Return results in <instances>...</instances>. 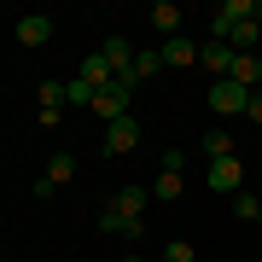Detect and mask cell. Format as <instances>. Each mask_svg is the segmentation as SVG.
<instances>
[{"mask_svg": "<svg viewBox=\"0 0 262 262\" xmlns=\"http://www.w3.org/2000/svg\"><path fill=\"white\" fill-rule=\"evenodd\" d=\"M210 192L239 198V192H245V163H239V158H215V163H210Z\"/></svg>", "mask_w": 262, "mask_h": 262, "instance_id": "6da1fadb", "label": "cell"}, {"mask_svg": "<svg viewBox=\"0 0 262 262\" xmlns=\"http://www.w3.org/2000/svg\"><path fill=\"white\" fill-rule=\"evenodd\" d=\"M134 146H140V122H134V117L105 122V158H128Z\"/></svg>", "mask_w": 262, "mask_h": 262, "instance_id": "7a4b0ae2", "label": "cell"}, {"mask_svg": "<svg viewBox=\"0 0 262 262\" xmlns=\"http://www.w3.org/2000/svg\"><path fill=\"white\" fill-rule=\"evenodd\" d=\"M245 99H251V88H239V82H210V111L215 117H233V111H245Z\"/></svg>", "mask_w": 262, "mask_h": 262, "instance_id": "3957f363", "label": "cell"}, {"mask_svg": "<svg viewBox=\"0 0 262 262\" xmlns=\"http://www.w3.org/2000/svg\"><path fill=\"white\" fill-rule=\"evenodd\" d=\"M158 58L169 70H187V64H198V41H187V35H169L163 47H158Z\"/></svg>", "mask_w": 262, "mask_h": 262, "instance_id": "277c9868", "label": "cell"}, {"mask_svg": "<svg viewBox=\"0 0 262 262\" xmlns=\"http://www.w3.org/2000/svg\"><path fill=\"white\" fill-rule=\"evenodd\" d=\"M233 47H227V41H204V47H198V64H210L215 70V82H222V76H233Z\"/></svg>", "mask_w": 262, "mask_h": 262, "instance_id": "5b68a950", "label": "cell"}, {"mask_svg": "<svg viewBox=\"0 0 262 262\" xmlns=\"http://www.w3.org/2000/svg\"><path fill=\"white\" fill-rule=\"evenodd\" d=\"M99 227H105V233H122L128 245H140V239H146V222H140V215H117V210H105V215H99Z\"/></svg>", "mask_w": 262, "mask_h": 262, "instance_id": "8992f818", "label": "cell"}, {"mask_svg": "<svg viewBox=\"0 0 262 262\" xmlns=\"http://www.w3.org/2000/svg\"><path fill=\"white\" fill-rule=\"evenodd\" d=\"M12 35H18V47H47L53 41V18H18Z\"/></svg>", "mask_w": 262, "mask_h": 262, "instance_id": "52a82bcc", "label": "cell"}, {"mask_svg": "<svg viewBox=\"0 0 262 262\" xmlns=\"http://www.w3.org/2000/svg\"><path fill=\"white\" fill-rule=\"evenodd\" d=\"M227 82H239V88H251V94H256V88H262V58H256V53H239Z\"/></svg>", "mask_w": 262, "mask_h": 262, "instance_id": "ba28073f", "label": "cell"}, {"mask_svg": "<svg viewBox=\"0 0 262 262\" xmlns=\"http://www.w3.org/2000/svg\"><path fill=\"white\" fill-rule=\"evenodd\" d=\"M76 76H82V82H88V88H94V94H99V88H105V82H111V76H117V70H111V64H105V58H99V53H88V58H82V64H76Z\"/></svg>", "mask_w": 262, "mask_h": 262, "instance_id": "9c48e42d", "label": "cell"}, {"mask_svg": "<svg viewBox=\"0 0 262 262\" xmlns=\"http://www.w3.org/2000/svg\"><path fill=\"white\" fill-rule=\"evenodd\" d=\"M99 58H105L111 70H128V64H134V47H128L122 35H105V41H99Z\"/></svg>", "mask_w": 262, "mask_h": 262, "instance_id": "30bf717a", "label": "cell"}, {"mask_svg": "<svg viewBox=\"0 0 262 262\" xmlns=\"http://www.w3.org/2000/svg\"><path fill=\"white\" fill-rule=\"evenodd\" d=\"M94 111H99L105 122H117V117H128V99H122V94H117V88H111V82H105V88H99V94H94Z\"/></svg>", "mask_w": 262, "mask_h": 262, "instance_id": "8fae6325", "label": "cell"}, {"mask_svg": "<svg viewBox=\"0 0 262 262\" xmlns=\"http://www.w3.org/2000/svg\"><path fill=\"white\" fill-rule=\"evenodd\" d=\"M58 105H64V82H41V122H47V128L64 117Z\"/></svg>", "mask_w": 262, "mask_h": 262, "instance_id": "7c38bea8", "label": "cell"}, {"mask_svg": "<svg viewBox=\"0 0 262 262\" xmlns=\"http://www.w3.org/2000/svg\"><path fill=\"white\" fill-rule=\"evenodd\" d=\"M151 29H158V35L169 41L181 29V6H169V0H158V6H151Z\"/></svg>", "mask_w": 262, "mask_h": 262, "instance_id": "4fadbf2b", "label": "cell"}, {"mask_svg": "<svg viewBox=\"0 0 262 262\" xmlns=\"http://www.w3.org/2000/svg\"><path fill=\"white\" fill-rule=\"evenodd\" d=\"M146 198H151L146 187H122V192L111 198V210H117V215H140V210H146Z\"/></svg>", "mask_w": 262, "mask_h": 262, "instance_id": "5bb4252c", "label": "cell"}, {"mask_svg": "<svg viewBox=\"0 0 262 262\" xmlns=\"http://www.w3.org/2000/svg\"><path fill=\"white\" fill-rule=\"evenodd\" d=\"M204 158H210V163H215V158H233V134H227L222 122H215V128L204 134Z\"/></svg>", "mask_w": 262, "mask_h": 262, "instance_id": "9a60e30c", "label": "cell"}, {"mask_svg": "<svg viewBox=\"0 0 262 262\" xmlns=\"http://www.w3.org/2000/svg\"><path fill=\"white\" fill-rule=\"evenodd\" d=\"M70 175H76V151H53V158H47V181H53V187H64Z\"/></svg>", "mask_w": 262, "mask_h": 262, "instance_id": "2e32d148", "label": "cell"}, {"mask_svg": "<svg viewBox=\"0 0 262 262\" xmlns=\"http://www.w3.org/2000/svg\"><path fill=\"white\" fill-rule=\"evenodd\" d=\"M181 187H187V181H181L175 169H163V175L151 181V198H163V204H175V198H181Z\"/></svg>", "mask_w": 262, "mask_h": 262, "instance_id": "e0dca14e", "label": "cell"}, {"mask_svg": "<svg viewBox=\"0 0 262 262\" xmlns=\"http://www.w3.org/2000/svg\"><path fill=\"white\" fill-rule=\"evenodd\" d=\"M256 41H262V24H233V35H227V47H233V53H251Z\"/></svg>", "mask_w": 262, "mask_h": 262, "instance_id": "ac0fdd59", "label": "cell"}, {"mask_svg": "<svg viewBox=\"0 0 262 262\" xmlns=\"http://www.w3.org/2000/svg\"><path fill=\"white\" fill-rule=\"evenodd\" d=\"M64 105H76V111H82V105H94V88H88L82 76H70V82H64Z\"/></svg>", "mask_w": 262, "mask_h": 262, "instance_id": "d6986e66", "label": "cell"}, {"mask_svg": "<svg viewBox=\"0 0 262 262\" xmlns=\"http://www.w3.org/2000/svg\"><path fill=\"white\" fill-rule=\"evenodd\" d=\"M233 215H239V222H256V215H262V192H239L233 198Z\"/></svg>", "mask_w": 262, "mask_h": 262, "instance_id": "ffe728a7", "label": "cell"}, {"mask_svg": "<svg viewBox=\"0 0 262 262\" xmlns=\"http://www.w3.org/2000/svg\"><path fill=\"white\" fill-rule=\"evenodd\" d=\"M158 70H163L158 47H151V53H134V76H140V82H146V76H158Z\"/></svg>", "mask_w": 262, "mask_h": 262, "instance_id": "44dd1931", "label": "cell"}, {"mask_svg": "<svg viewBox=\"0 0 262 262\" xmlns=\"http://www.w3.org/2000/svg\"><path fill=\"white\" fill-rule=\"evenodd\" d=\"M163 262H198V251L187 239H169V251H163Z\"/></svg>", "mask_w": 262, "mask_h": 262, "instance_id": "7402d4cb", "label": "cell"}, {"mask_svg": "<svg viewBox=\"0 0 262 262\" xmlns=\"http://www.w3.org/2000/svg\"><path fill=\"white\" fill-rule=\"evenodd\" d=\"M245 117H256V122H262V88H256L251 99H245Z\"/></svg>", "mask_w": 262, "mask_h": 262, "instance_id": "603a6c76", "label": "cell"}, {"mask_svg": "<svg viewBox=\"0 0 262 262\" xmlns=\"http://www.w3.org/2000/svg\"><path fill=\"white\" fill-rule=\"evenodd\" d=\"M122 262H146V256H122Z\"/></svg>", "mask_w": 262, "mask_h": 262, "instance_id": "cb8c5ba5", "label": "cell"}]
</instances>
